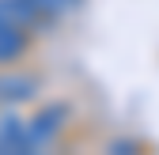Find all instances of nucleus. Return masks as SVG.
Here are the masks:
<instances>
[{
  "instance_id": "7ed1b4c3",
  "label": "nucleus",
  "mask_w": 159,
  "mask_h": 155,
  "mask_svg": "<svg viewBox=\"0 0 159 155\" xmlns=\"http://www.w3.org/2000/svg\"><path fill=\"white\" fill-rule=\"evenodd\" d=\"M4 151H19V155L34 151L30 129H27V121H19L15 113H0V155Z\"/></svg>"
},
{
  "instance_id": "f257e3e1",
  "label": "nucleus",
  "mask_w": 159,
  "mask_h": 155,
  "mask_svg": "<svg viewBox=\"0 0 159 155\" xmlns=\"http://www.w3.org/2000/svg\"><path fill=\"white\" fill-rule=\"evenodd\" d=\"M65 125H68V106H61V102L42 106V110L34 113V121L27 125V129H30V144H34V151L49 148V144L57 140V132H61Z\"/></svg>"
},
{
  "instance_id": "39448f33",
  "label": "nucleus",
  "mask_w": 159,
  "mask_h": 155,
  "mask_svg": "<svg viewBox=\"0 0 159 155\" xmlns=\"http://www.w3.org/2000/svg\"><path fill=\"white\" fill-rule=\"evenodd\" d=\"M38 8L30 4V0H0V27H34L38 23Z\"/></svg>"
},
{
  "instance_id": "423d86ee",
  "label": "nucleus",
  "mask_w": 159,
  "mask_h": 155,
  "mask_svg": "<svg viewBox=\"0 0 159 155\" xmlns=\"http://www.w3.org/2000/svg\"><path fill=\"white\" fill-rule=\"evenodd\" d=\"M30 4L38 8V15H46V19H57V15H65V11H72L80 0H30Z\"/></svg>"
},
{
  "instance_id": "f03ea898",
  "label": "nucleus",
  "mask_w": 159,
  "mask_h": 155,
  "mask_svg": "<svg viewBox=\"0 0 159 155\" xmlns=\"http://www.w3.org/2000/svg\"><path fill=\"white\" fill-rule=\"evenodd\" d=\"M38 95V76L27 72H0V106H15Z\"/></svg>"
},
{
  "instance_id": "20e7f679",
  "label": "nucleus",
  "mask_w": 159,
  "mask_h": 155,
  "mask_svg": "<svg viewBox=\"0 0 159 155\" xmlns=\"http://www.w3.org/2000/svg\"><path fill=\"white\" fill-rule=\"evenodd\" d=\"M30 49V38H27V27H0V68L15 64L19 57H27Z\"/></svg>"
}]
</instances>
